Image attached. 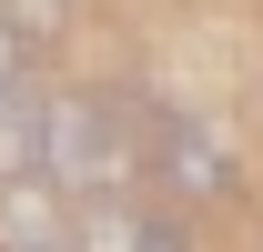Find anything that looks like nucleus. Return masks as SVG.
<instances>
[{"instance_id": "nucleus-7", "label": "nucleus", "mask_w": 263, "mask_h": 252, "mask_svg": "<svg viewBox=\"0 0 263 252\" xmlns=\"http://www.w3.org/2000/svg\"><path fill=\"white\" fill-rule=\"evenodd\" d=\"M10 81H21V31L0 20V91H10Z\"/></svg>"}, {"instance_id": "nucleus-3", "label": "nucleus", "mask_w": 263, "mask_h": 252, "mask_svg": "<svg viewBox=\"0 0 263 252\" xmlns=\"http://www.w3.org/2000/svg\"><path fill=\"white\" fill-rule=\"evenodd\" d=\"M152 172H162L182 202H213V192L233 182L223 141H213V131H193V121H162V141H152Z\"/></svg>"}, {"instance_id": "nucleus-4", "label": "nucleus", "mask_w": 263, "mask_h": 252, "mask_svg": "<svg viewBox=\"0 0 263 252\" xmlns=\"http://www.w3.org/2000/svg\"><path fill=\"white\" fill-rule=\"evenodd\" d=\"M81 252H193L172 212H132V202H101L81 212Z\"/></svg>"}, {"instance_id": "nucleus-6", "label": "nucleus", "mask_w": 263, "mask_h": 252, "mask_svg": "<svg viewBox=\"0 0 263 252\" xmlns=\"http://www.w3.org/2000/svg\"><path fill=\"white\" fill-rule=\"evenodd\" d=\"M0 20L21 31V51H31V40H51V31H61V20H71V0H10Z\"/></svg>"}, {"instance_id": "nucleus-1", "label": "nucleus", "mask_w": 263, "mask_h": 252, "mask_svg": "<svg viewBox=\"0 0 263 252\" xmlns=\"http://www.w3.org/2000/svg\"><path fill=\"white\" fill-rule=\"evenodd\" d=\"M122 172H132V121L111 91L41 101V182L51 192H122Z\"/></svg>"}, {"instance_id": "nucleus-5", "label": "nucleus", "mask_w": 263, "mask_h": 252, "mask_svg": "<svg viewBox=\"0 0 263 252\" xmlns=\"http://www.w3.org/2000/svg\"><path fill=\"white\" fill-rule=\"evenodd\" d=\"M31 172H41V101L10 81L0 91V182H31Z\"/></svg>"}, {"instance_id": "nucleus-2", "label": "nucleus", "mask_w": 263, "mask_h": 252, "mask_svg": "<svg viewBox=\"0 0 263 252\" xmlns=\"http://www.w3.org/2000/svg\"><path fill=\"white\" fill-rule=\"evenodd\" d=\"M0 252H81V222L61 212V192L41 182H0Z\"/></svg>"}]
</instances>
